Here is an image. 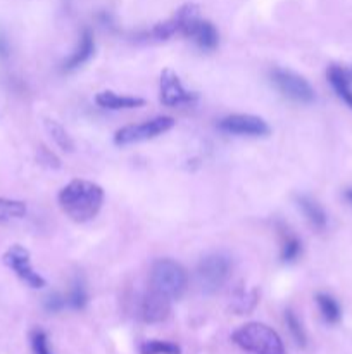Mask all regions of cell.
I'll return each mask as SVG.
<instances>
[{
  "instance_id": "cell-19",
  "label": "cell",
  "mask_w": 352,
  "mask_h": 354,
  "mask_svg": "<svg viewBox=\"0 0 352 354\" xmlns=\"http://www.w3.org/2000/svg\"><path fill=\"white\" fill-rule=\"evenodd\" d=\"M24 214H26V204L23 201L0 197V223L21 220L24 218Z\"/></svg>"
},
{
  "instance_id": "cell-3",
  "label": "cell",
  "mask_w": 352,
  "mask_h": 354,
  "mask_svg": "<svg viewBox=\"0 0 352 354\" xmlns=\"http://www.w3.org/2000/svg\"><path fill=\"white\" fill-rule=\"evenodd\" d=\"M150 286L171 301H176L188 289V275L179 263L168 258L157 259L150 270Z\"/></svg>"
},
{
  "instance_id": "cell-25",
  "label": "cell",
  "mask_w": 352,
  "mask_h": 354,
  "mask_svg": "<svg viewBox=\"0 0 352 354\" xmlns=\"http://www.w3.org/2000/svg\"><path fill=\"white\" fill-rule=\"evenodd\" d=\"M30 342L33 354H54L50 349V342H48V335L45 334L41 328H35L30 334Z\"/></svg>"
},
{
  "instance_id": "cell-6",
  "label": "cell",
  "mask_w": 352,
  "mask_h": 354,
  "mask_svg": "<svg viewBox=\"0 0 352 354\" xmlns=\"http://www.w3.org/2000/svg\"><path fill=\"white\" fill-rule=\"evenodd\" d=\"M273 86L282 93L285 99L297 104H313L316 100V92L304 76L285 68H275L269 73Z\"/></svg>"
},
{
  "instance_id": "cell-8",
  "label": "cell",
  "mask_w": 352,
  "mask_h": 354,
  "mask_svg": "<svg viewBox=\"0 0 352 354\" xmlns=\"http://www.w3.org/2000/svg\"><path fill=\"white\" fill-rule=\"evenodd\" d=\"M217 128L223 133L235 135V137H268L271 128L262 118L252 114H230L217 121Z\"/></svg>"
},
{
  "instance_id": "cell-13",
  "label": "cell",
  "mask_w": 352,
  "mask_h": 354,
  "mask_svg": "<svg viewBox=\"0 0 352 354\" xmlns=\"http://www.w3.org/2000/svg\"><path fill=\"white\" fill-rule=\"evenodd\" d=\"M93 54H95V38H93L92 30L85 28L83 33L79 35V41L78 45H76L75 50L71 52V55H69L68 59L62 61L61 69L64 73L76 71V69L81 68L83 64H86V62L93 57Z\"/></svg>"
},
{
  "instance_id": "cell-24",
  "label": "cell",
  "mask_w": 352,
  "mask_h": 354,
  "mask_svg": "<svg viewBox=\"0 0 352 354\" xmlns=\"http://www.w3.org/2000/svg\"><path fill=\"white\" fill-rule=\"evenodd\" d=\"M140 354H182V349L175 342L152 339V341H145L140 346Z\"/></svg>"
},
{
  "instance_id": "cell-9",
  "label": "cell",
  "mask_w": 352,
  "mask_h": 354,
  "mask_svg": "<svg viewBox=\"0 0 352 354\" xmlns=\"http://www.w3.org/2000/svg\"><path fill=\"white\" fill-rule=\"evenodd\" d=\"M159 99L166 107H178L183 104L195 102L199 99V93L186 90L175 71L164 69L159 80Z\"/></svg>"
},
{
  "instance_id": "cell-10",
  "label": "cell",
  "mask_w": 352,
  "mask_h": 354,
  "mask_svg": "<svg viewBox=\"0 0 352 354\" xmlns=\"http://www.w3.org/2000/svg\"><path fill=\"white\" fill-rule=\"evenodd\" d=\"M182 35L193 41L202 52H214L219 45V33L211 21L200 19L199 16L190 19L183 26Z\"/></svg>"
},
{
  "instance_id": "cell-2",
  "label": "cell",
  "mask_w": 352,
  "mask_h": 354,
  "mask_svg": "<svg viewBox=\"0 0 352 354\" xmlns=\"http://www.w3.org/2000/svg\"><path fill=\"white\" fill-rule=\"evenodd\" d=\"M231 341L251 354H286L278 332L261 322H248L231 334Z\"/></svg>"
},
{
  "instance_id": "cell-22",
  "label": "cell",
  "mask_w": 352,
  "mask_h": 354,
  "mask_svg": "<svg viewBox=\"0 0 352 354\" xmlns=\"http://www.w3.org/2000/svg\"><path fill=\"white\" fill-rule=\"evenodd\" d=\"M285 324H286V328H289L290 335H292L293 342H295L299 348H306L307 346L306 328H304L302 322H300V318L297 317L295 311L292 310L285 311Z\"/></svg>"
},
{
  "instance_id": "cell-15",
  "label": "cell",
  "mask_w": 352,
  "mask_h": 354,
  "mask_svg": "<svg viewBox=\"0 0 352 354\" xmlns=\"http://www.w3.org/2000/svg\"><path fill=\"white\" fill-rule=\"evenodd\" d=\"M297 207L302 211V214L306 216V220L309 221V225L316 230L323 232L328 225V216L326 211L321 207V204L316 199H313L311 196H297L295 197Z\"/></svg>"
},
{
  "instance_id": "cell-5",
  "label": "cell",
  "mask_w": 352,
  "mask_h": 354,
  "mask_svg": "<svg viewBox=\"0 0 352 354\" xmlns=\"http://www.w3.org/2000/svg\"><path fill=\"white\" fill-rule=\"evenodd\" d=\"M175 127V120L171 116H155L137 124H126L114 133V144L119 147L140 144V142L152 140V138L164 135Z\"/></svg>"
},
{
  "instance_id": "cell-26",
  "label": "cell",
  "mask_w": 352,
  "mask_h": 354,
  "mask_svg": "<svg viewBox=\"0 0 352 354\" xmlns=\"http://www.w3.org/2000/svg\"><path fill=\"white\" fill-rule=\"evenodd\" d=\"M66 308H68V297L62 296V294L59 292L48 294V296L43 299V310L50 315L61 313V311L66 310Z\"/></svg>"
},
{
  "instance_id": "cell-28",
  "label": "cell",
  "mask_w": 352,
  "mask_h": 354,
  "mask_svg": "<svg viewBox=\"0 0 352 354\" xmlns=\"http://www.w3.org/2000/svg\"><path fill=\"white\" fill-rule=\"evenodd\" d=\"M345 199H347L349 203H352V189L345 190Z\"/></svg>"
},
{
  "instance_id": "cell-4",
  "label": "cell",
  "mask_w": 352,
  "mask_h": 354,
  "mask_svg": "<svg viewBox=\"0 0 352 354\" xmlns=\"http://www.w3.org/2000/svg\"><path fill=\"white\" fill-rule=\"evenodd\" d=\"M231 261L223 252H213L200 259L195 270L197 287L202 294H216L230 279Z\"/></svg>"
},
{
  "instance_id": "cell-18",
  "label": "cell",
  "mask_w": 352,
  "mask_h": 354,
  "mask_svg": "<svg viewBox=\"0 0 352 354\" xmlns=\"http://www.w3.org/2000/svg\"><path fill=\"white\" fill-rule=\"evenodd\" d=\"M257 299L259 296L255 289L252 290L238 289L237 292H235L233 299H231V310L238 315H247L254 310L255 304H257Z\"/></svg>"
},
{
  "instance_id": "cell-1",
  "label": "cell",
  "mask_w": 352,
  "mask_h": 354,
  "mask_svg": "<svg viewBox=\"0 0 352 354\" xmlns=\"http://www.w3.org/2000/svg\"><path fill=\"white\" fill-rule=\"evenodd\" d=\"M102 187L88 180H72L59 192V206L76 223H86L93 220L102 209Z\"/></svg>"
},
{
  "instance_id": "cell-27",
  "label": "cell",
  "mask_w": 352,
  "mask_h": 354,
  "mask_svg": "<svg viewBox=\"0 0 352 354\" xmlns=\"http://www.w3.org/2000/svg\"><path fill=\"white\" fill-rule=\"evenodd\" d=\"M10 55V45L9 40L6 38V35L0 31V59H7Z\"/></svg>"
},
{
  "instance_id": "cell-20",
  "label": "cell",
  "mask_w": 352,
  "mask_h": 354,
  "mask_svg": "<svg viewBox=\"0 0 352 354\" xmlns=\"http://www.w3.org/2000/svg\"><path fill=\"white\" fill-rule=\"evenodd\" d=\"M45 128H47V131L50 133L52 140H54L55 144L62 149V151H66V152L75 151V142H72L71 135L68 133V130H66V128L62 127L59 121L45 120Z\"/></svg>"
},
{
  "instance_id": "cell-17",
  "label": "cell",
  "mask_w": 352,
  "mask_h": 354,
  "mask_svg": "<svg viewBox=\"0 0 352 354\" xmlns=\"http://www.w3.org/2000/svg\"><path fill=\"white\" fill-rule=\"evenodd\" d=\"M316 304L320 308L321 317L328 325H337L342 320V308L333 296L324 292L316 294Z\"/></svg>"
},
{
  "instance_id": "cell-29",
  "label": "cell",
  "mask_w": 352,
  "mask_h": 354,
  "mask_svg": "<svg viewBox=\"0 0 352 354\" xmlns=\"http://www.w3.org/2000/svg\"><path fill=\"white\" fill-rule=\"evenodd\" d=\"M345 71H347L349 80H351V83H352V66H351V69H345Z\"/></svg>"
},
{
  "instance_id": "cell-11",
  "label": "cell",
  "mask_w": 352,
  "mask_h": 354,
  "mask_svg": "<svg viewBox=\"0 0 352 354\" xmlns=\"http://www.w3.org/2000/svg\"><path fill=\"white\" fill-rule=\"evenodd\" d=\"M197 16H199V7H197L195 3H185V6L179 7L169 19L161 21V23L155 24L148 35H150L154 40H169L173 35L182 33L183 26Z\"/></svg>"
},
{
  "instance_id": "cell-21",
  "label": "cell",
  "mask_w": 352,
  "mask_h": 354,
  "mask_svg": "<svg viewBox=\"0 0 352 354\" xmlns=\"http://www.w3.org/2000/svg\"><path fill=\"white\" fill-rule=\"evenodd\" d=\"M302 254V242H300L299 237H295L293 234H285V239H283L282 244V252H280V259L285 265H292Z\"/></svg>"
},
{
  "instance_id": "cell-12",
  "label": "cell",
  "mask_w": 352,
  "mask_h": 354,
  "mask_svg": "<svg viewBox=\"0 0 352 354\" xmlns=\"http://www.w3.org/2000/svg\"><path fill=\"white\" fill-rule=\"evenodd\" d=\"M140 318L145 324H161L166 322L171 315V299L166 297L164 294L150 289L144 294L140 299Z\"/></svg>"
},
{
  "instance_id": "cell-14",
  "label": "cell",
  "mask_w": 352,
  "mask_h": 354,
  "mask_svg": "<svg viewBox=\"0 0 352 354\" xmlns=\"http://www.w3.org/2000/svg\"><path fill=\"white\" fill-rule=\"evenodd\" d=\"M95 104L102 109L109 111H121V109H137L145 104L144 99L140 97H131V95H119L110 90H104L95 95Z\"/></svg>"
},
{
  "instance_id": "cell-16",
  "label": "cell",
  "mask_w": 352,
  "mask_h": 354,
  "mask_svg": "<svg viewBox=\"0 0 352 354\" xmlns=\"http://www.w3.org/2000/svg\"><path fill=\"white\" fill-rule=\"evenodd\" d=\"M326 76H328V82H330L331 88L335 90V93H337L338 99L344 100L345 106L352 111V83H351V80H349L347 71H345L342 66L333 64L328 68Z\"/></svg>"
},
{
  "instance_id": "cell-7",
  "label": "cell",
  "mask_w": 352,
  "mask_h": 354,
  "mask_svg": "<svg viewBox=\"0 0 352 354\" xmlns=\"http://www.w3.org/2000/svg\"><path fill=\"white\" fill-rule=\"evenodd\" d=\"M3 259V265L7 268L12 270L28 287L31 289H43L45 287V279L37 272V270L31 266V258H30V252L28 249H24L23 245L16 244V245H10L2 256Z\"/></svg>"
},
{
  "instance_id": "cell-23",
  "label": "cell",
  "mask_w": 352,
  "mask_h": 354,
  "mask_svg": "<svg viewBox=\"0 0 352 354\" xmlns=\"http://www.w3.org/2000/svg\"><path fill=\"white\" fill-rule=\"evenodd\" d=\"M66 297H68V308H71V310H83L88 304V292H86L85 282L79 277H76L71 290Z\"/></svg>"
}]
</instances>
